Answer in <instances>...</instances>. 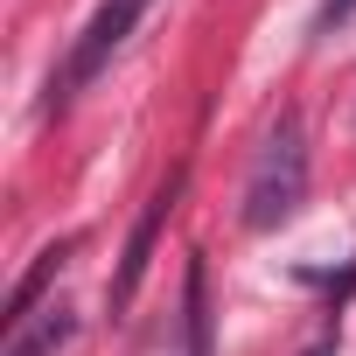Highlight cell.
I'll return each mask as SVG.
<instances>
[{
    "mask_svg": "<svg viewBox=\"0 0 356 356\" xmlns=\"http://www.w3.org/2000/svg\"><path fill=\"white\" fill-rule=\"evenodd\" d=\"M70 335H77V314L63 300H49V307H35V314H22L8 328V356H56Z\"/></svg>",
    "mask_w": 356,
    "mask_h": 356,
    "instance_id": "277c9868",
    "label": "cell"
},
{
    "mask_svg": "<svg viewBox=\"0 0 356 356\" xmlns=\"http://www.w3.org/2000/svg\"><path fill=\"white\" fill-rule=\"evenodd\" d=\"M175 196H182V175H168V182L147 196V210H140V224H133V238H126L119 280H112V314H126V307H133V293H140V280H147V259H154V238H161V224H168Z\"/></svg>",
    "mask_w": 356,
    "mask_h": 356,
    "instance_id": "3957f363",
    "label": "cell"
},
{
    "mask_svg": "<svg viewBox=\"0 0 356 356\" xmlns=\"http://www.w3.org/2000/svg\"><path fill=\"white\" fill-rule=\"evenodd\" d=\"M314 356H321V349H314Z\"/></svg>",
    "mask_w": 356,
    "mask_h": 356,
    "instance_id": "ba28073f",
    "label": "cell"
},
{
    "mask_svg": "<svg viewBox=\"0 0 356 356\" xmlns=\"http://www.w3.org/2000/svg\"><path fill=\"white\" fill-rule=\"evenodd\" d=\"M356 15V0H321V8H314V35H328V29H342Z\"/></svg>",
    "mask_w": 356,
    "mask_h": 356,
    "instance_id": "52a82bcc",
    "label": "cell"
},
{
    "mask_svg": "<svg viewBox=\"0 0 356 356\" xmlns=\"http://www.w3.org/2000/svg\"><path fill=\"white\" fill-rule=\"evenodd\" d=\"M210 349V314H203V266H189V356Z\"/></svg>",
    "mask_w": 356,
    "mask_h": 356,
    "instance_id": "8992f818",
    "label": "cell"
},
{
    "mask_svg": "<svg viewBox=\"0 0 356 356\" xmlns=\"http://www.w3.org/2000/svg\"><path fill=\"white\" fill-rule=\"evenodd\" d=\"M147 8H154V0H105V8H98L91 22H84V35L70 42L63 70L49 77V105L77 98V91H84V84H91V77H98V70H105V63L119 56V42H126V35L140 29V15H147Z\"/></svg>",
    "mask_w": 356,
    "mask_h": 356,
    "instance_id": "7a4b0ae2",
    "label": "cell"
},
{
    "mask_svg": "<svg viewBox=\"0 0 356 356\" xmlns=\"http://www.w3.org/2000/svg\"><path fill=\"white\" fill-rule=\"evenodd\" d=\"M63 252H70V245H49V252L35 259V273H29V280L15 286V300H8V328H15L22 314H35V293H42V286H49V280L63 273Z\"/></svg>",
    "mask_w": 356,
    "mask_h": 356,
    "instance_id": "5b68a950",
    "label": "cell"
},
{
    "mask_svg": "<svg viewBox=\"0 0 356 356\" xmlns=\"http://www.w3.org/2000/svg\"><path fill=\"white\" fill-rule=\"evenodd\" d=\"M307 196V133H300V112H280L252 154V175H245V231H280Z\"/></svg>",
    "mask_w": 356,
    "mask_h": 356,
    "instance_id": "6da1fadb",
    "label": "cell"
}]
</instances>
